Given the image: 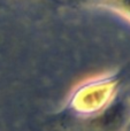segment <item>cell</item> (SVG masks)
<instances>
[{
    "label": "cell",
    "instance_id": "obj_1",
    "mask_svg": "<svg viewBox=\"0 0 130 131\" xmlns=\"http://www.w3.org/2000/svg\"><path fill=\"white\" fill-rule=\"evenodd\" d=\"M126 114L127 107L124 106V104L117 102L108 109L107 113L101 117L99 122L101 127L106 128L107 130H114L122 124V122L126 118Z\"/></svg>",
    "mask_w": 130,
    "mask_h": 131
}]
</instances>
